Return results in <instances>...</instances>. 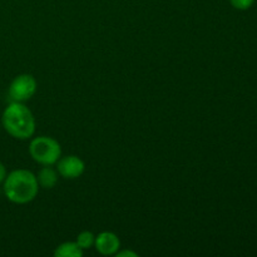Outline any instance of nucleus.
Masks as SVG:
<instances>
[{
    "mask_svg": "<svg viewBox=\"0 0 257 257\" xmlns=\"http://www.w3.org/2000/svg\"><path fill=\"white\" fill-rule=\"evenodd\" d=\"M55 165H57L58 175L65 180H77L85 171L84 161L75 155L60 157Z\"/></svg>",
    "mask_w": 257,
    "mask_h": 257,
    "instance_id": "nucleus-5",
    "label": "nucleus"
},
{
    "mask_svg": "<svg viewBox=\"0 0 257 257\" xmlns=\"http://www.w3.org/2000/svg\"><path fill=\"white\" fill-rule=\"evenodd\" d=\"M94 241H95V236L93 235V232H90V231H82V232L77 236L75 242H77L78 246L84 251V250H89V248L94 247Z\"/></svg>",
    "mask_w": 257,
    "mask_h": 257,
    "instance_id": "nucleus-9",
    "label": "nucleus"
},
{
    "mask_svg": "<svg viewBox=\"0 0 257 257\" xmlns=\"http://www.w3.org/2000/svg\"><path fill=\"white\" fill-rule=\"evenodd\" d=\"M38 89L37 79L32 74H19L10 83L8 94L12 102L25 103L32 99Z\"/></svg>",
    "mask_w": 257,
    "mask_h": 257,
    "instance_id": "nucleus-4",
    "label": "nucleus"
},
{
    "mask_svg": "<svg viewBox=\"0 0 257 257\" xmlns=\"http://www.w3.org/2000/svg\"><path fill=\"white\" fill-rule=\"evenodd\" d=\"M29 153L35 162L43 166H53L62 157V147L53 137L39 136L30 142Z\"/></svg>",
    "mask_w": 257,
    "mask_h": 257,
    "instance_id": "nucleus-3",
    "label": "nucleus"
},
{
    "mask_svg": "<svg viewBox=\"0 0 257 257\" xmlns=\"http://www.w3.org/2000/svg\"><path fill=\"white\" fill-rule=\"evenodd\" d=\"M94 247L100 255L112 256L117 253L120 248V240L114 232L110 231H103L99 235L95 236Z\"/></svg>",
    "mask_w": 257,
    "mask_h": 257,
    "instance_id": "nucleus-6",
    "label": "nucleus"
},
{
    "mask_svg": "<svg viewBox=\"0 0 257 257\" xmlns=\"http://www.w3.org/2000/svg\"><path fill=\"white\" fill-rule=\"evenodd\" d=\"M2 124L12 137L17 140H29L34 136L35 123L32 110L19 102H10L2 115Z\"/></svg>",
    "mask_w": 257,
    "mask_h": 257,
    "instance_id": "nucleus-1",
    "label": "nucleus"
},
{
    "mask_svg": "<svg viewBox=\"0 0 257 257\" xmlns=\"http://www.w3.org/2000/svg\"><path fill=\"white\" fill-rule=\"evenodd\" d=\"M0 124H2V118H0Z\"/></svg>",
    "mask_w": 257,
    "mask_h": 257,
    "instance_id": "nucleus-13",
    "label": "nucleus"
},
{
    "mask_svg": "<svg viewBox=\"0 0 257 257\" xmlns=\"http://www.w3.org/2000/svg\"><path fill=\"white\" fill-rule=\"evenodd\" d=\"M231 4H232L233 8L238 10H246L253 4L255 0H230Z\"/></svg>",
    "mask_w": 257,
    "mask_h": 257,
    "instance_id": "nucleus-10",
    "label": "nucleus"
},
{
    "mask_svg": "<svg viewBox=\"0 0 257 257\" xmlns=\"http://www.w3.org/2000/svg\"><path fill=\"white\" fill-rule=\"evenodd\" d=\"M84 251L78 246L75 241H67V242L60 243L53 251V255L55 257H82Z\"/></svg>",
    "mask_w": 257,
    "mask_h": 257,
    "instance_id": "nucleus-8",
    "label": "nucleus"
},
{
    "mask_svg": "<svg viewBox=\"0 0 257 257\" xmlns=\"http://www.w3.org/2000/svg\"><path fill=\"white\" fill-rule=\"evenodd\" d=\"M5 177H7V170H5V166L0 162V183L4 182Z\"/></svg>",
    "mask_w": 257,
    "mask_h": 257,
    "instance_id": "nucleus-12",
    "label": "nucleus"
},
{
    "mask_svg": "<svg viewBox=\"0 0 257 257\" xmlns=\"http://www.w3.org/2000/svg\"><path fill=\"white\" fill-rule=\"evenodd\" d=\"M37 180L39 187L44 190H52L58 183V171L52 166H43V168L38 173Z\"/></svg>",
    "mask_w": 257,
    "mask_h": 257,
    "instance_id": "nucleus-7",
    "label": "nucleus"
},
{
    "mask_svg": "<svg viewBox=\"0 0 257 257\" xmlns=\"http://www.w3.org/2000/svg\"><path fill=\"white\" fill-rule=\"evenodd\" d=\"M115 256L117 257H137V252H135V251H131V250H122L117 251V253H115Z\"/></svg>",
    "mask_w": 257,
    "mask_h": 257,
    "instance_id": "nucleus-11",
    "label": "nucleus"
},
{
    "mask_svg": "<svg viewBox=\"0 0 257 257\" xmlns=\"http://www.w3.org/2000/svg\"><path fill=\"white\" fill-rule=\"evenodd\" d=\"M39 183L37 176L28 170H15L4 180L5 197L17 205L29 203L37 197Z\"/></svg>",
    "mask_w": 257,
    "mask_h": 257,
    "instance_id": "nucleus-2",
    "label": "nucleus"
}]
</instances>
